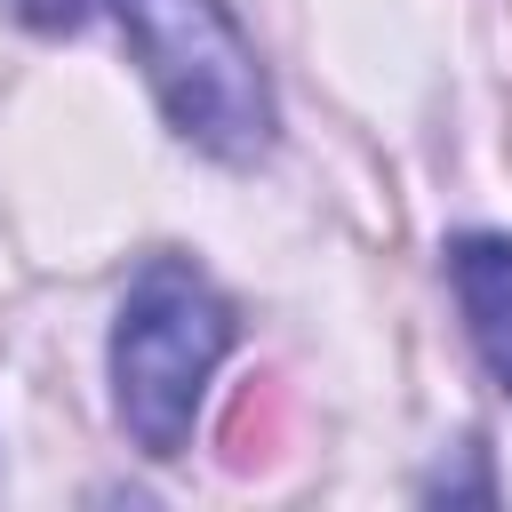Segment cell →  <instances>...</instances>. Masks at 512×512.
Masks as SVG:
<instances>
[{"mask_svg":"<svg viewBox=\"0 0 512 512\" xmlns=\"http://www.w3.org/2000/svg\"><path fill=\"white\" fill-rule=\"evenodd\" d=\"M232 304L208 288L200 264L152 256L112 320V408L144 456H176L192 440L200 392L232 352Z\"/></svg>","mask_w":512,"mask_h":512,"instance_id":"obj_1","label":"cell"},{"mask_svg":"<svg viewBox=\"0 0 512 512\" xmlns=\"http://www.w3.org/2000/svg\"><path fill=\"white\" fill-rule=\"evenodd\" d=\"M16 16L40 24V32H72V24L88 16V0H16Z\"/></svg>","mask_w":512,"mask_h":512,"instance_id":"obj_4","label":"cell"},{"mask_svg":"<svg viewBox=\"0 0 512 512\" xmlns=\"http://www.w3.org/2000/svg\"><path fill=\"white\" fill-rule=\"evenodd\" d=\"M168 128L208 160H256L272 144V80L224 0H112Z\"/></svg>","mask_w":512,"mask_h":512,"instance_id":"obj_2","label":"cell"},{"mask_svg":"<svg viewBox=\"0 0 512 512\" xmlns=\"http://www.w3.org/2000/svg\"><path fill=\"white\" fill-rule=\"evenodd\" d=\"M448 280H456V304H464V328H472L480 368L512 392V240L504 232L448 240Z\"/></svg>","mask_w":512,"mask_h":512,"instance_id":"obj_3","label":"cell"}]
</instances>
